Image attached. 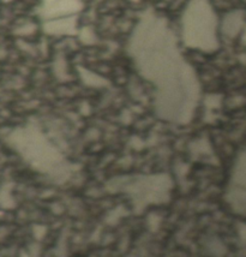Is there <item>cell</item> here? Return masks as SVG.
I'll list each match as a JSON object with an SVG mask.
<instances>
[{"instance_id": "6da1fadb", "label": "cell", "mask_w": 246, "mask_h": 257, "mask_svg": "<svg viewBox=\"0 0 246 257\" xmlns=\"http://www.w3.org/2000/svg\"><path fill=\"white\" fill-rule=\"evenodd\" d=\"M240 176L239 177H242L244 176V178H240V182L241 183H245L246 184V155L244 157V160H241V164H240Z\"/></svg>"}]
</instances>
